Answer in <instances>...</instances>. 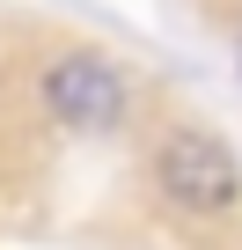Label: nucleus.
<instances>
[{"label": "nucleus", "mask_w": 242, "mask_h": 250, "mask_svg": "<svg viewBox=\"0 0 242 250\" xmlns=\"http://www.w3.org/2000/svg\"><path fill=\"white\" fill-rule=\"evenodd\" d=\"M44 103H52V118H66V125H117L125 118V74H117L110 59H95V52H66L52 74H44Z\"/></svg>", "instance_id": "obj_2"}, {"label": "nucleus", "mask_w": 242, "mask_h": 250, "mask_svg": "<svg viewBox=\"0 0 242 250\" xmlns=\"http://www.w3.org/2000/svg\"><path fill=\"white\" fill-rule=\"evenodd\" d=\"M154 184L184 206V213H227L242 191V169L227 155V140L198 133V125H176V133L154 140Z\"/></svg>", "instance_id": "obj_1"}, {"label": "nucleus", "mask_w": 242, "mask_h": 250, "mask_svg": "<svg viewBox=\"0 0 242 250\" xmlns=\"http://www.w3.org/2000/svg\"><path fill=\"white\" fill-rule=\"evenodd\" d=\"M235 66H242V52H235Z\"/></svg>", "instance_id": "obj_3"}]
</instances>
